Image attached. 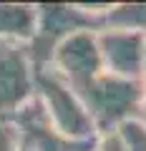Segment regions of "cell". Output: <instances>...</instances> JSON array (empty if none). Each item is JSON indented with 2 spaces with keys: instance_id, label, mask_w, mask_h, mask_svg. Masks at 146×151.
I'll return each instance as SVG.
<instances>
[{
  "instance_id": "6da1fadb",
  "label": "cell",
  "mask_w": 146,
  "mask_h": 151,
  "mask_svg": "<svg viewBox=\"0 0 146 151\" xmlns=\"http://www.w3.org/2000/svg\"><path fill=\"white\" fill-rule=\"evenodd\" d=\"M111 8V3H38V25L35 35L28 43L33 65H48L53 50L65 38L83 30L98 33L103 28V15Z\"/></svg>"
},
{
  "instance_id": "7a4b0ae2",
  "label": "cell",
  "mask_w": 146,
  "mask_h": 151,
  "mask_svg": "<svg viewBox=\"0 0 146 151\" xmlns=\"http://www.w3.org/2000/svg\"><path fill=\"white\" fill-rule=\"evenodd\" d=\"M76 96L81 98L86 113L91 116L96 134L116 131L124 121L139 119L141 81L119 78L103 70L83 88H78Z\"/></svg>"
},
{
  "instance_id": "3957f363",
  "label": "cell",
  "mask_w": 146,
  "mask_h": 151,
  "mask_svg": "<svg viewBox=\"0 0 146 151\" xmlns=\"http://www.w3.org/2000/svg\"><path fill=\"white\" fill-rule=\"evenodd\" d=\"M35 96H38L48 121L63 136H70V139H93L96 136L93 121L86 113L81 98L50 65L35 68Z\"/></svg>"
},
{
  "instance_id": "277c9868",
  "label": "cell",
  "mask_w": 146,
  "mask_h": 151,
  "mask_svg": "<svg viewBox=\"0 0 146 151\" xmlns=\"http://www.w3.org/2000/svg\"><path fill=\"white\" fill-rule=\"evenodd\" d=\"M35 96V65L28 45L0 40V119H10Z\"/></svg>"
},
{
  "instance_id": "5b68a950",
  "label": "cell",
  "mask_w": 146,
  "mask_h": 151,
  "mask_svg": "<svg viewBox=\"0 0 146 151\" xmlns=\"http://www.w3.org/2000/svg\"><path fill=\"white\" fill-rule=\"evenodd\" d=\"M13 126L20 134V141L30 151H91L93 139H70L63 136L53 124L48 121L43 106H40L38 96H33L20 111H15L10 116Z\"/></svg>"
},
{
  "instance_id": "8992f818",
  "label": "cell",
  "mask_w": 146,
  "mask_h": 151,
  "mask_svg": "<svg viewBox=\"0 0 146 151\" xmlns=\"http://www.w3.org/2000/svg\"><path fill=\"white\" fill-rule=\"evenodd\" d=\"M48 65L73 88V91L83 88L88 81H93L98 73H103L101 53H98V43H96V33L83 30V33H76V35L65 38L63 43L53 50Z\"/></svg>"
},
{
  "instance_id": "52a82bcc",
  "label": "cell",
  "mask_w": 146,
  "mask_h": 151,
  "mask_svg": "<svg viewBox=\"0 0 146 151\" xmlns=\"http://www.w3.org/2000/svg\"><path fill=\"white\" fill-rule=\"evenodd\" d=\"M98 53H101L103 70L119 78L141 81L146 73L144 65V48L146 35L134 30H116V28H103L96 33Z\"/></svg>"
},
{
  "instance_id": "ba28073f",
  "label": "cell",
  "mask_w": 146,
  "mask_h": 151,
  "mask_svg": "<svg viewBox=\"0 0 146 151\" xmlns=\"http://www.w3.org/2000/svg\"><path fill=\"white\" fill-rule=\"evenodd\" d=\"M38 25V3H0V40L28 45Z\"/></svg>"
},
{
  "instance_id": "9c48e42d",
  "label": "cell",
  "mask_w": 146,
  "mask_h": 151,
  "mask_svg": "<svg viewBox=\"0 0 146 151\" xmlns=\"http://www.w3.org/2000/svg\"><path fill=\"white\" fill-rule=\"evenodd\" d=\"M103 28L134 30L146 35V3H111L103 15Z\"/></svg>"
},
{
  "instance_id": "30bf717a",
  "label": "cell",
  "mask_w": 146,
  "mask_h": 151,
  "mask_svg": "<svg viewBox=\"0 0 146 151\" xmlns=\"http://www.w3.org/2000/svg\"><path fill=\"white\" fill-rule=\"evenodd\" d=\"M119 136L126 151H146V124L141 119H129L119 126Z\"/></svg>"
},
{
  "instance_id": "8fae6325",
  "label": "cell",
  "mask_w": 146,
  "mask_h": 151,
  "mask_svg": "<svg viewBox=\"0 0 146 151\" xmlns=\"http://www.w3.org/2000/svg\"><path fill=\"white\" fill-rule=\"evenodd\" d=\"M20 149V134L8 119H0V151H18Z\"/></svg>"
},
{
  "instance_id": "7c38bea8",
  "label": "cell",
  "mask_w": 146,
  "mask_h": 151,
  "mask_svg": "<svg viewBox=\"0 0 146 151\" xmlns=\"http://www.w3.org/2000/svg\"><path fill=\"white\" fill-rule=\"evenodd\" d=\"M91 151H126V146L121 141L119 131H103V134H96Z\"/></svg>"
},
{
  "instance_id": "4fadbf2b",
  "label": "cell",
  "mask_w": 146,
  "mask_h": 151,
  "mask_svg": "<svg viewBox=\"0 0 146 151\" xmlns=\"http://www.w3.org/2000/svg\"><path fill=\"white\" fill-rule=\"evenodd\" d=\"M139 119L146 124V73L141 78V101H139Z\"/></svg>"
},
{
  "instance_id": "5bb4252c",
  "label": "cell",
  "mask_w": 146,
  "mask_h": 151,
  "mask_svg": "<svg viewBox=\"0 0 146 151\" xmlns=\"http://www.w3.org/2000/svg\"><path fill=\"white\" fill-rule=\"evenodd\" d=\"M18 151H30V149H28V146H25V144L20 141V149H18Z\"/></svg>"
},
{
  "instance_id": "9a60e30c",
  "label": "cell",
  "mask_w": 146,
  "mask_h": 151,
  "mask_svg": "<svg viewBox=\"0 0 146 151\" xmlns=\"http://www.w3.org/2000/svg\"><path fill=\"white\" fill-rule=\"evenodd\" d=\"M144 65H146V48H144Z\"/></svg>"
}]
</instances>
